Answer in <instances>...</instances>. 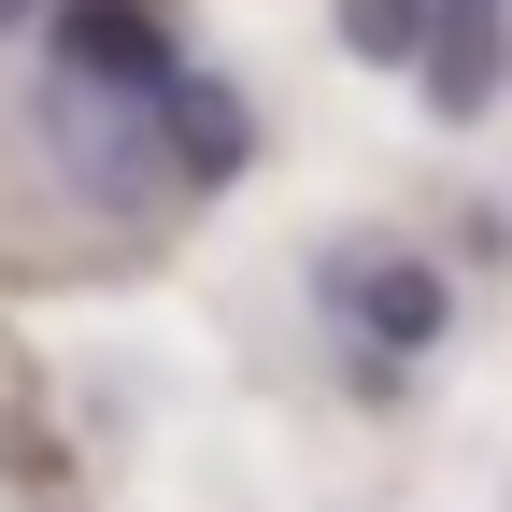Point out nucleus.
<instances>
[{
  "instance_id": "nucleus-1",
  "label": "nucleus",
  "mask_w": 512,
  "mask_h": 512,
  "mask_svg": "<svg viewBox=\"0 0 512 512\" xmlns=\"http://www.w3.org/2000/svg\"><path fill=\"white\" fill-rule=\"evenodd\" d=\"M43 72L114 86V100H171L185 57H171V29L143 15V0H57V15H43Z\"/></svg>"
},
{
  "instance_id": "nucleus-2",
  "label": "nucleus",
  "mask_w": 512,
  "mask_h": 512,
  "mask_svg": "<svg viewBox=\"0 0 512 512\" xmlns=\"http://www.w3.org/2000/svg\"><path fill=\"white\" fill-rule=\"evenodd\" d=\"M427 100L441 114H484L498 100V72H512V0H427Z\"/></svg>"
},
{
  "instance_id": "nucleus-3",
  "label": "nucleus",
  "mask_w": 512,
  "mask_h": 512,
  "mask_svg": "<svg viewBox=\"0 0 512 512\" xmlns=\"http://www.w3.org/2000/svg\"><path fill=\"white\" fill-rule=\"evenodd\" d=\"M328 299L356 313V342H384V356H427L441 342V285L413 271V256H328Z\"/></svg>"
}]
</instances>
